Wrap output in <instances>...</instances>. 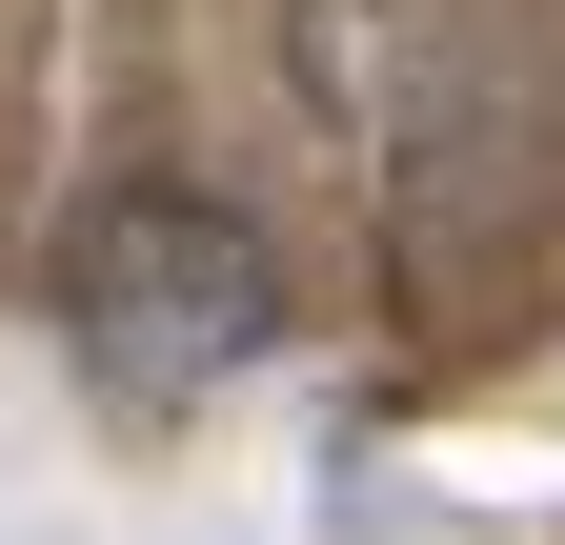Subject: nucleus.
<instances>
[{
	"label": "nucleus",
	"instance_id": "f257e3e1",
	"mask_svg": "<svg viewBox=\"0 0 565 545\" xmlns=\"http://www.w3.org/2000/svg\"><path fill=\"white\" fill-rule=\"evenodd\" d=\"M61 323H82V364L121 404H202V384H243L282 344V263L243 202H202V182H121L82 263H61Z\"/></svg>",
	"mask_w": 565,
	"mask_h": 545
}]
</instances>
